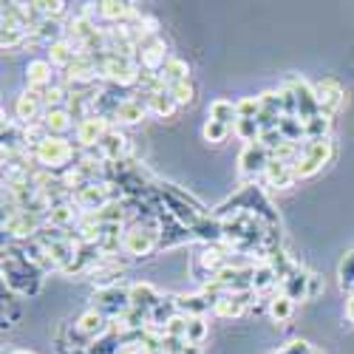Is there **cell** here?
I'll list each match as a JSON object with an SVG mask.
<instances>
[{"instance_id": "obj_1", "label": "cell", "mask_w": 354, "mask_h": 354, "mask_svg": "<svg viewBox=\"0 0 354 354\" xmlns=\"http://www.w3.org/2000/svg\"><path fill=\"white\" fill-rule=\"evenodd\" d=\"M239 210H247V213H255L261 221H267V224H281L275 207H272V201L267 198V193H263L255 182L244 185L235 196H230L227 201H221L216 210H210L216 218H227L232 213H239Z\"/></svg>"}, {"instance_id": "obj_2", "label": "cell", "mask_w": 354, "mask_h": 354, "mask_svg": "<svg viewBox=\"0 0 354 354\" xmlns=\"http://www.w3.org/2000/svg\"><path fill=\"white\" fill-rule=\"evenodd\" d=\"M28 153H32L35 165L43 167V170H51L57 179H60L63 173H68L77 159H80V147L71 142V139H63V136H48L43 139L40 145L28 147Z\"/></svg>"}, {"instance_id": "obj_3", "label": "cell", "mask_w": 354, "mask_h": 354, "mask_svg": "<svg viewBox=\"0 0 354 354\" xmlns=\"http://www.w3.org/2000/svg\"><path fill=\"white\" fill-rule=\"evenodd\" d=\"M162 247V227L159 218H136L122 230V255L125 258H147Z\"/></svg>"}, {"instance_id": "obj_4", "label": "cell", "mask_w": 354, "mask_h": 354, "mask_svg": "<svg viewBox=\"0 0 354 354\" xmlns=\"http://www.w3.org/2000/svg\"><path fill=\"white\" fill-rule=\"evenodd\" d=\"M0 270H3V283L9 292L15 295H23V298H35L43 286V272L28 263L23 258H15V255H6L3 252V261H0Z\"/></svg>"}, {"instance_id": "obj_5", "label": "cell", "mask_w": 354, "mask_h": 354, "mask_svg": "<svg viewBox=\"0 0 354 354\" xmlns=\"http://www.w3.org/2000/svg\"><path fill=\"white\" fill-rule=\"evenodd\" d=\"M94 60L100 63V74H102L105 85H113V88H136L139 85L142 68L136 63V57L102 51V54H94Z\"/></svg>"}, {"instance_id": "obj_6", "label": "cell", "mask_w": 354, "mask_h": 354, "mask_svg": "<svg viewBox=\"0 0 354 354\" xmlns=\"http://www.w3.org/2000/svg\"><path fill=\"white\" fill-rule=\"evenodd\" d=\"M335 159V142L332 136L329 139H312V142H304L301 147V159L295 162V179L298 182H306L312 176H317L323 167Z\"/></svg>"}, {"instance_id": "obj_7", "label": "cell", "mask_w": 354, "mask_h": 354, "mask_svg": "<svg viewBox=\"0 0 354 354\" xmlns=\"http://www.w3.org/2000/svg\"><path fill=\"white\" fill-rule=\"evenodd\" d=\"M43 227H46V218L37 213H28V210L3 213V232L12 244H23V241L37 239Z\"/></svg>"}, {"instance_id": "obj_8", "label": "cell", "mask_w": 354, "mask_h": 354, "mask_svg": "<svg viewBox=\"0 0 354 354\" xmlns=\"http://www.w3.org/2000/svg\"><path fill=\"white\" fill-rule=\"evenodd\" d=\"M91 304L108 320H116V317H122L131 309V292L125 286H120V283H116V286H105V289H94Z\"/></svg>"}, {"instance_id": "obj_9", "label": "cell", "mask_w": 354, "mask_h": 354, "mask_svg": "<svg viewBox=\"0 0 354 354\" xmlns=\"http://www.w3.org/2000/svg\"><path fill=\"white\" fill-rule=\"evenodd\" d=\"M270 162H272V153L261 142L244 145L241 153H239V173H241V179H247V185L255 182L258 176H263V170H267Z\"/></svg>"}, {"instance_id": "obj_10", "label": "cell", "mask_w": 354, "mask_h": 354, "mask_svg": "<svg viewBox=\"0 0 354 354\" xmlns=\"http://www.w3.org/2000/svg\"><path fill=\"white\" fill-rule=\"evenodd\" d=\"M170 60V54H167V46L159 40V35H151V37H145L139 46H136V63L142 71L147 74H159Z\"/></svg>"}, {"instance_id": "obj_11", "label": "cell", "mask_w": 354, "mask_h": 354, "mask_svg": "<svg viewBox=\"0 0 354 354\" xmlns=\"http://www.w3.org/2000/svg\"><path fill=\"white\" fill-rule=\"evenodd\" d=\"M113 128V122L108 120V116H88V120H82L77 128H74V145L80 147V151H94V147L105 139V133Z\"/></svg>"}, {"instance_id": "obj_12", "label": "cell", "mask_w": 354, "mask_h": 354, "mask_svg": "<svg viewBox=\"0 0 354 354\" xmlns=\"http://www.w3.org/2000/svg\"><path fill=\"white\" fill-rule=\"evenodd\" d=\"M315 88V97H317V108L323 116H329V120H335V113L343 108L346 102V88L335 80V77H326L312 85Z\"/></svg>"}, {"instance_id": "obj_13", "label": "cell", "mask_w": 354, "mask_h": 354, "mask_svg": "<svg viewBox=\"0 0 354 354\" xmlns=\"http://www.w3.org/2000/svg\"><path fill=\"white\" fill-rule=\"evenodd\" d=\"M85 153H94V156H100V159H102V162H108V165L125 162V159H128V153H131V139L113 125V128L105 133V139L94 147V151H85Z\"/></svg>"}, {"instance_id": "obj_14", "label": "cell", "mask_w": 354, "mask_h": 354, "mask_svg": "<svg viewBox=\"0 0 354 354\" xmlns=\"http://www.w3.org/2000/svg\"><path fill=\"white\" fill-rule=\"evenodd\" d=\"M12 120L20 122L23 128L26 125H35V122H43V113H46V105H43V97L35 94V91H20L17 100H15V108H12Z\"/></svg>"}, {"instance_id": "obj_15", "label": "cell", "mask_w": 354, "mask_h": 354, "mask_svg": "<svg viewBox=\"0 0 354 354\" xmlns=\"http://www.w3.org/2000/svg\"><path fill=\"white\" fill-rule=\"evenodd\" d=\"M136 6L133 3H125V0H100L94 3V20L100 26H122L133 17Z\"/></svg>"}, {"instance_id": "obj_16", "label": "cell", "mask_w": 354, "mask_h": 354, "mask_svg": "<svg viewBox=\"0 0 354 354\" xmlns=\"http://www.w3.org/2000/svg\"><path fill=\"white\" fill-rule=\"evenodd\" d=\"M286 85L292 88L295 100H298V120H301V122L315 120V116L320 113V108H317V97H315V88H312L306 80H298V77H289Z\"/></svg>"}, {"instance_id": "obj_17", "label": "cell", "mask_w": 354, "mask_h": 354, "mask_svg": "<svg viewBox=\"0 0 354 354\" xmlns=\"http://www.w3.org/2000/svg\"><path fill=\"white\" fill-rule=\"evenodd\" d=\"M54 74L57 71H54V66L46 60V57H40V60H28V66H26V88L43 97L48 88L57 82Z\"/></svg>"}, {"instance_id": "obj_18", "label": "cell", "mask_w": 354, "mask_h": 354, "mask_svg": "<svg viewBox=\"0 0 354 354\" xmlns=\"http://www.w3.org/2000/svg\"><path fill=\"white\" fill-rule=\"evenodd\" d=\"M82 216H85V213L77 207L74 201H66V204H57V207L48 210L46 224H48V227H57V230H66V232H74V230L80 227Z\"/></svg>"}, {"instance_id": "obj_19", "label": "cell", "mask_w": 354, "mask_h": 354, "mask_svg": "<svg viewBox=\"0 0 354 354\" xmlns=\"http://www.w3.org/2000/svg\"><path fill=\"white\" fill-rule=\"evenodd\" d=\"M252 295L255 292H232V295H224V298H218L213 304V315L216 317H241L250 309V304L255 301Z\"/></svg>"}, {"instance_id": "obj_20", "label": "cell", "mask_w": 354, "mask_h": 354, "mask_svg": "<svg viewBox=\"0 0 354 354\" xmlns=\"http://www.w3.org/2000/svg\"><path fill=\"white\" fill-rule=\"evenodd\" d=\"M190 235H193L196 241H201V247H204V244H224V224H221V218H216V216L210 213V216L198 218V221L190 227Z\"/></svg>"}, {"instance_id": "obj_21", "label": "cell", "mask_w": 354, "mask_h": 354, "mask_svg": "<svg viewBox=\"0 0 354 354\" xmlns=\"http://www.w3.org/2000/svg\"><path fill=\"white\" fill-rule=\"evenodd\" d=\"M147 108H145V102L142 100H136V97H128V100H122L120 102V108L113 111V116H111V122L113 125H142L145 120H147Z\"/></svg>"}, {"instance_id": "obj_22", "label": "cell", "mask_w": 354, "mask_h": 354, "mask_svg": "<svg viewBox=\"0 0 354 354\" xmlns=\"http://www.w3.org/2000/svg\"><path fill=\"white\" fill-rule=\"evenodd\" d=\"M133 97L142 100L147 113L159 116V120H173L176 111H179V105H176V100L170 97V91H162V94H133Z\"/></svg>"}, {"instance_id": "obj_23", "label": "cell", "mask_w": 354, "mask_h": 354, "mask_svg": "<svg viewBox=\"0 0 354 354\" xmlns=\"http://www.w3.org/2000/svg\"><path fill=\"white\" fill-rule=\"evenodd\" d=\"M46 51H48V54H46V60L54 66V71H60V74H63V71H68V68H71V63L80 57V48H77L68 37H63L60 43L48 46Z\"/></svg>"}, {"instance_id": "obj_24", "label": "cell", "mask_w": 354, "mask_h": 354, "mask_svg": "<svg viewBox=\"0 0 354 354\" xmlns=\"http://www.w3.org/2000/svg\"><path fill=\"white\" fill-rule=\"evenodd\" d=\"M295 182V165H283V162H270L267 170H263V185L270 190H289Z\"/></svg>"}, {"instance_id": "obj_25", "label": "cell", "mask_w": 354, "mask_h": 354, "mask_svg": "<svg viewBox=\"0 0 354 354\" xmlns=\"http://www.w3.org/2000/svg\"><path fill=\"white\" fill-rule=\"evenodd\" d=\"M66 37V26L63 20H48V17H40L32 28V43L37 46H54V43H60Z\"/></svg>"}, {"instance_id": "obj_26", "label": "cell", "mask_w": 354, "mask_h": 354, "mask_svg": "<svg viewBox=\"0 0 354 354\" xmlns=\"http://www.w3.org/2000/svg\"><path fill=\"white\" fill-rule=\"evenodd\" d=\"M128 292H131V309H139L145 315H151L153 306L162 301V295L156 292L153 283H131Z\"/></svg>"}, {"instance_id": "obj_27", "label": "cell", "mask_w": 354, "mask_h": 354, "mask_svg": "<svg viewBox=\"0 0 354 354\" xmlns=\"http://www.w3.org/2000/svg\"><path fill=\"white\" fill-rule=\"evenodd\" d=\"M176 309H179V315H187V317H204L207 312H213V301L204 298L201 292L176 295Z\"/></svg>"}, {"instance_id": "obj_28", "label": "cell", "mask_w": 354, "mask_h": 354, "mask_svg": "<svg viewBox=\"0 0 354 354\" xmlns=\"http://www.w3.org/2000/svg\"><path fill=\"white\" fill-rule=\"evenodd\" d=\"M43 125H46L48 136H63V139H68L66 133L77 128V122L71 120V113H68L66 108H51V111H46V113H43Z\"/></svg>"}, {"instance_id": "obj_29", "label": "cell", "mask_w": 354, "mask_h": 354, "mask_svg": "<svg viewBox=\"0 0 354 354\" xmlns=\"http://www.w3.org/2000/svg\"><path fill=\"white\" fill-rule=\"evenodd\" d=\"M309 278H312V272H306L304 267H298V270H295V272L281 283L283 295H286V298H292L295 304L306 301V298H309Z\"/></svg>"}, {"instance_id": "obj_30", "label": "cell", "mask_w": 354, "mask_h": 354, "mask_svg": "<svg viewBox=\"0 0 354 354\" xmlns=\"http://www.w3.org/2000/svg\"><path fill=\"white\" fill-rule=\"evenodd\" d=\"M176 315H179V309H176V295H167V298H162V301L153 306V312H151V323H147V326L165 332V326H167V323H170Z\"/></svg>"}, {"instance_id": "obj_31", "label": "cell", "mask_w": 354, "mask_h": 354, "mask_svg": "<svg viewBox=\"0 0 354 354\" xmlns=\"http://www.w3.org/2000/svg\"><path fill=\"white\" fill-rule=\"evenodd\" d=\"M207 116H210V120L213 122H221V125H235V122H239V105H235L232 100H213L210 102V111H207Z\"/></svg>"}, {"instance_id": "obj_32", "label": "cell", "mask_w": 354, "mask_h": 354, "mask_svg": "<svg viewBox=\"0 0 354 354\" xmlns=\"http://www.w3.org/2000/svg\"><path fill=\"white\" fill-rule=\"evenodd\" d=\"M122 346H125V343H122L120 329H113V326H111L100 340H94V343H91V348H88L85 354H120V351H122Z\"/></svg>"}, {"instance_id": "obj_33", "label": "cell", "mask_w": 354, "mask_h": 354, "mask_svg": "<svg viewBox=\"0 0 354 354\" xmlns=\"http://www.w3.org/2000/svg\"><path fill=\"white\" fill-rule=\"evenodd\" d=\"M272 286H278L275 270L270 267L267 261H258V263H255V272H252V292L261 295V292H270Z\"/></svg>"}, {"instance_id": "obj_34", "label": "cell", "mask_w": 354, "mask_h": 354, "mask_svg": "<svg viewBox=\"0 0 354 354\" xmlns=\"http://www.w3.org/2000/svg\"><path fill=\"white\" fill-rule=\"evenodd\" d=\"M159 77L165 80V85H176V82H187L190 80V66L185 60H179V57H170L167 66L159 71Z\"/></svg>"}, {"instance_id": "obj_35", "label": "cell", "mask_w": 354, "mask_h": 354, "mask_svg": "<svg viewBox=\"0 0 354 354\" xmlns=\"http://www.w3.org/2000/svg\"><path fill=\"white\" fill-rule=\"evenodd\" d=\"M267 315H270L275 323H286V320H292V315H295V301L286 298V295L281 292V295H275V298H270Z\"/></svg>"}, {"instance_id": "obj_36", "label": "cell", "mask_w": 354, "mask_h": 354, "mask_svg": "<svg viewBox=\"0 0 354 354\" xmlns=\"http://www.w3.org/2000/svg\"><path fill=\"white\" fill-rule=\"evenodd\" d=\"M278 131L286 142H298L304 145L306 142V133H304V122L298 120V116H281V122H278Z\"/></svg>"}, {"instance_id": "obj_37", "label": "cell", "mask_w": 354, "mask_h": 354, "mask_svg": "<svg viewBox=\"0 0 354 354\" xmlns=\"http://www.w3.org/2000/svg\"><path fill=\"white\" fill-rule=\"evenodd\" d=\"M304 133H306V142H312V139H329L332 120H329V116H323V113H317L315 120L304 122Z\"/></svg>"}, {"instance_id": "obj_38", "label": "cell", "mask_w": 354, "mask_h": 354, "mask_svg": "<svg viewBox=\"0 0 354 354\" xmlns=\"http://www.w3.org/2000/svg\"><path fill=\"white\" fill-rule=\"evenodd\" d=\"M267 263H270V267L275 270L278 283H283V281H286V278H289L295 270H298V263H295V261H292V258H289L283 250H278L275 255H270V258H267Z\"/></svg>"}, {"instance_id": "obj_39", "label": "cell", "mask_w": 354, "mask_h": 354, "mask_svg": "<svg viewBox=\"0 0 354 354\" xmlns=\"http://www.w3.org/2000/svg\"><path fill=\"white\" fill-rule=\"evenodd\" d=\"M23 43H32V32H28V28H3V35H0L3 51H15Z\"/></svg>"}, {"instance_id": "obj_40", "label": "cell", "mask_w": 354, "mask_h": 354, "mask_svg": "<svg viewBox=\"0 0 354 354\" xmlns=\"http://www.w3.org/2000/svg\"><path fill=\"white\" fill-rule=\"evenodd\" d=\"M337 281L343 292H354V250H348L340 258V267H337Z\"/></svg>"}, {"instance_id": "obj_41", "label": "cell", "mask_w": 354, "mask_h": 354, "mask_svg": "<svg viewBox=\"0 0 354 354\" xmlns=\"http://www.w3.org/2000/svg\"><path fill=\"white\" fill-rule=\"evenodd\" d=\"M167 91H170V97L176 100V105H179V108H187V105L196 102V85H193V80H187V82H176V85L167 88Z\"/></svg>"}, {"instance_id": "obj_42", "label": "cell", "mask_w": 354, "mask_h": 354, "mask_svg": "<svg viewBox=\"0 0 354 354\" xmlns=\"http://www.w3.org/2000/svg\"><path fill=\"white\" fill-rule=\"evenodd\" d=\"M35 9H37L40 17L60 20L68 12V3H63V0H35Z\"/></svg>"}, {"instance_id": "obj_43", "label": "cell", "mask_w": 354, "mask_h": 354, "mask_svg": "<svg viewBox=\"0 0 354 354\" xmlns=\"http://www.w3.org/2000/svg\"><path fill=\"white\" fill-rule=\"evenodd\" d=\"M301 147H304V145L286 142V139H283V142L275 147V151H272V159H275V162H283V165H295V162L301 159Z\"/></svg>"}, {"instance_id": "obj_44", "label": "cell", "mask_w": 354, "mask_h": 354, "mask_svg": "<svg viewBox=\"0 0 354 354\" xmlns=\"http://www.w3.org/2000/svg\"><path fill=\"white\" fill-rule=\"evenodd\" d=\"M230 131H232L230 125H221V122L207 120V122H204V128H201V136H204V142H210V145H221V142H227Z\"/></svg>"}, {"instance_id": "obj_45", "label": "cell", "mask_w": 354, "mask_h": 354, "mask_svg": "<svg viewBox=\"0 0 354 354\" xmlns=\"http://www.w3.org/2000/svg\"><path fill=\"white\" fill-rule=\"evenodd\" d=\"M232 133L239 136L241 142L250 145V142H258V139H261V125H258L255 120H239V122L232 125Z\"/></svg>"}, {"instance_id": "obj_46", "label": "cell", "mask_w": 354, "mask_h": 354, "mask_svg": "<svg viewBox=\"0 0 354 354\" xmlns=\"http://www.w3.org/2000/svg\"><path fill=\"white\" fill-rule=\"evenodd\" d=\"M204 337H207V320L204 317H190V326H187V335H185V343L187 346H201Z\"/></svg>"}, {"instance_id": "obj_47", "label": "cell", "mask_w": 354, "mask_h": 354, "mask_svg": "<svg viewBox=\"0 0 354 354\" xmlns=\"http://www.w3.org/2000/svg\"><path fill=\"white\" fill-rule=\"evenodd\" d=\"M235 105H239V120H255V116L261 113V100L258 97H244Z\"/></svg>"}, {"instance_id": "obj_48", "label": "cell", "mask_w": 354, "mask_h": 354, "mask_svg": "<svg viewBox=\"0 0 354 354\" xmlns=\"http://www.w3.org/2000/svg\"><path fill=\"white\" fill-rule=\"evenodd\" d=\"M187 326H190V317H187V315H176V317L167 323V326H165V335H167V337H182V340H185Z\"/></svg>"}, {"instance_id": "obj_49", "label": "cell", "mask_w": 354, "mask_h": 354, "mask_svg": "<svg viewBox=\"0 0 354 354\" xmlns=\"http://www.w3.org/2000/svg\"><path fill=\"white\" fill-rule=\"evenodd\" d=\"M278 354H317V351H315V346L306 343V340H292V343H286Z\"/></svg>"}, {"instance_id": "obj_50", "label": "cell", "mask_w": 354, "mask_h": 354, "mask_svg": "<svg viewBox=\"0 0 354 354\" xmlns=\"http://www.w3.org/2000/svg\"><path fill=\"white\" fill-rule=\"evenodd\" d=\"M258 142H261V145H263V147H267V151L272 153L275 147L283 142V136H281V131H278V128H272V131H261V139H258Z\"/></svg>"}, {"instance_id": "obj_51", "label": "cell", "mask_w": 354, "mask_h": 354, "mask_svg": "<svg viewBox=\"0 0 354 354\" xmlns=\"http://www.w3.org/2000/svg\"><path fill=\"white\" fill-rule=\"evenodd\" d=\"M320 292H323V278L312 272V278H309V298H306V301H315Z\"/></svg>"}, {"instance_id": "obj_52", "label": "cell", "mask_w": 354, "mask_h": 354, "mask_svg": "<svg viewBox=\"0 0 354 354\" xmlns=\"http://www.w3.org/2000/svg\"><path fill=\"white\" fill-rule=\"evenodd\" d=\"M346 320L354 323V292H348V298H346Z\"/></svg>"}, {"instance_id": "obj_53", "label": "cell", "mask_w": 354, "mask_h": 354, "mask_svg": "<svg viewBox=\"0 0 354 354\" xmlns=\"http://www.w3.org/2000/svg\"><path fill=\"white\" fill-rule=\"evenodd\" d=\"M185 354H201V351H198L196 346H187V351H185Z\"/></svg>"}, {"instance_id": "obj_54", "label": "cell", "mask_w": 354, "mask_h": 354, "mask_svg": "<svg viewBox=\"0 0 354 354\" xmlns=\"http://www.w3.org/2000/svg\"><path fill=\"white\" fill-rule=\"evenodd\" d=\"M6 354H32V351H20V348H15V351H6Z\"/></svg>"}]
</instances>
